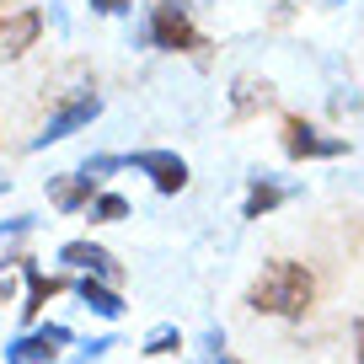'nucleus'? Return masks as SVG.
Listing matches in <instances>:
<instances>
[{
    "mask_svg": "<svg viewBox=\"0 0 364 364\" xmlns=\"http://www.w3.org/2000/svg\"><path fill=\"white\" fill-rule=\"evenodd\" d=\"M118 166H129V161H124V156H91L86 166H80V177H91V182H102L107 171H118Z\"/></svg>",
    "mask_w": 364,
    "mask_h": 364,
    "instance_id": "nucleus-16",
    "label": "nucleus"
},
{
    "mask_svg": "<svg viewBox=\"0 0 364 364\" xmlns=\"http://www.w3.org/2000/svg\"><path fill=\"white\" fill-rule=\"evenodd\" d=\"M97 113H102V97H97V91H80V97H70V102H59L54 113H48V124L33 134V150H48V145H59V139H70Z\"/></svg>",
    "mask_w": 364,
    "mask_h": 364,
    "instance_id": "nucleus-4",
    "label": "nucleus"
},
{
    "mask_svg": "<svg viewBox=\"0 0 364 364\" xmlns=\"http://www.w3.org/2000/svg\"><path fill=\"white\" fill-rule=\"evenodd\" d=\"M204 364H241V359H230V353H215V359H204Z\"/></svg>",
    "mask_w": 364,
    "mask_h": 364,
    "instance_id": "nucleus-21",
    "label": "nucleus"
},
{
    "mask_svg": "<svg viewBox=\"0 0 364 364\" xmlns=\"http://www.w3.org/2000/svg\"><path fill=\"white\" fill-rule=\"evenodd\" d=\"M59 262H70V268L91 273V279H107V284H118V279H124L118 257H113L107 247H97V241H65V247H59Z\"/></svg>",
    "mask_w": 364,
    "mask_h": 364,
    "instance_id": "nucleus-7",
    "label": "nucleus"
},
{
    "mask_svg": "<svg viewBox=\"0 0 364 364\" xmlns=\"http://www.w3.org/2000/svg\"><path fill=\"white\" fill-rule=\"evenodd\" d=\"M27 268V306H22V316H38V311L48 306V300L65 289V279H54V273H43V268H33V257H16Z\"/></svg>",
    "mask_w": 364,
    "mask_h": 364,
    "instance_id": "nucleus-11",
    "label": "nucleus"
},
{
    "mask_svg": "<svg viewBox=\"0 0 364 364\" xmlns=\"http://www.w3.org/2000/svg\"><path fill=\"white\" fill-rule=\"evenodd\" d=\"M65 343H70V327L48 321V327H38V332H22V338L6 348V364H54Z\"/></svg>",
    "mask_w": 364,
    "mask_h": 364,
    "instance_id": "nucleus-6",
    "label": "nucleus"
},
{
    "mask_svg": "<svg viewBox=\"0 0 364 364\" xmlns=\"http://www.w3.org/2000/svg\"><path fill=\"white\" fill-rule=\"evenodd\" d=\"M124 161L156 182V193H182V188H188V161H182L177 150H134V156H124Z\"/></svg>",
    "mask_w": 364,
    "mask_h": 364,
    "instance_id": "nucleus-5",
    "label": "nucleus"
},
{
    "mask_svg": "<svg viewBox=\"0 0 364 364\" xmlns=\"http://www.w3.org/2000/svg\"><path fill=\"white\" fill-rule=\"evenodd\" d=\"M279 145H284V156H295V161H332V156H343V150H348V139L321 134L316 124H306V118L289 113L284 124H279Z\"/></svg>",
    "mask_w": 364,
    "mask_h": 364,
    "instance_id": "nucleus-3",
    "label": "nucleus"
},
{
    "mask_svg": "<svg viewBox=\"0 0 364 364\" xmlns=\"http://www.w3.org/2000/svg\"><path fill=\"white\" fill-rule=\"evenodd\" d=\"M75 289H80V300H86V311H97V316H107V321H118V316H124V295H118V284H107V279H91V273H80V279H75Z\"/></svg>",
    "mask_w": 364,
    "mask_h": 364,
    "instance_id": "nucleus-10",
    "label": "nucleus"
},
{
    "mask_svg": "<svg viewBox=\"0 0 364 364\" xmlns=\"http://www.w3.org/2000/svg\"><path fill=\"white\" fill-rule=\"evenodd\" d=\"M38 33H43V16H38L33 6H22V11H0V59L27 54V48L38 43Z\"/></svg>",
    "mask_w": 364,
    "mask_h": 364,
    "instance_id": "nucleus-8",
    "label": "nucleus"
},
{
    "mask_svg": "<svg viewBox=\"0 0 364 364\" xmlns=\"http://www.w3.org/2000/svg\"><path fill=\"white\" fill-rule=\"evenodd\" d=\"M353 353H359V364H364V316L353 321Z\"/></svg>",
    "mask_w": 364,
    "mask_h": 364,
    "instance_id": "nucleus-19",
    "label": "nucleus"
},
{
    "mask_svg": "<svg viewBox=\"0 0 364 364\" xmlns=\"http://www.w3.org/2000/svg\"><path fill=\"white\" fill-rule=\"evenodd\" d=\"M327 6H343V0H327Z\"/></svg>",
    "mask_w": 364,
    "mask_h": 364,
    "instance_id": "nucleus-22",
    "label": "nucleus"
},
{
    "mask_svg": "<svg viewBox=\"0 0 364 364\" xmlns=\"http://www.w3.org/2000/svg\"><path fill=\"white\" fill-rule=\"evenodd\" d=\"M91 220H97V225H118V220H129V204L118 193H97L91 198Z\"/></svg>",
    "mask_w": 364,
    "mask_h": 364,
    "instance_id": "nucleus-14",
    "label": "nucleus"
},
{
    "mask_svg": "<svg viewBox=\"0 0 364 364\" xmlns=\"http://www.w3.org/2000/svg\"><path fill=\"white\" fill-rule=\"evenodd\" d=\"M145 38H150L156 48H166V54H204V33L193 27V16L182 11L177 0H161L156 11H150Z\"/></svg>",
    "mask_w": 364,
    "mask_h": 364,
    "instance_id": "nucleus-2",
    "label": "nucleus"
},
{
    "mask_svg": "<svg viewBox=\"0 0 364 364\" xmlns=\"http://www.w3.org/2000/svg\"><path fill=\"white\" fill-rule=\"evenodd\" d=\"M107 348H113V338H91V343H86V348H80V353H75L70 364H97V359H102Z\"/></svg>",
    "mask_w": 364,
    "mask_h": 364,
    "instance_id": "nucleus-17",
    "label": "nucleus"
},
{
    "mask_svg": "<svg viewBox=\"0 0 364 364\" xmlns=\"http://www.w3.org/2000/svg\"><path fill=\"white\" fill-rule=\"evenodd\" d=\"M91 198H97V182L80 177V171H59V177H48V204L65 209V215L91 209Z\"/></svg>",
    "mask_w": 364,
    "mask_h": 364,
    "instance_id": "nucleus-9",
    "label": "nucleus"
},
{
    "mask_svg": "<svg viewBox=\"0 0 364 364\" xmlns=\"http://www.w3.org/2000/svg\"><path fill=\"white\" fill-rule=\"evenodd\" d=\"M134 0H91V11H102V16H118V11H129Z\"/></svg>",
    "mask_w": 364,
    "mask_h": 364,
    "instance_id": "nucleus-18",
    "label": "nucleus"
},
{
    "mask_svg": "<svg viewBox=\"0 0 364 364\" xmlns=\"http://www.w3.org/2000/svg\"><path fill=\"white\" fill-rule=\"evenodd\" d=\"M284 188L279 182H268V177H252V188H247V204H241V220H262V215H273V209L284 204Z\"/></svg>",
    "mask_w": 364,
    "mask_h": 364,
    "instance_id": "nucleus-12",
    "label": "nucleus"
},
{
    "mask_svg": "<svg viewBox=\"0 0 364 364\" xmlns=\"http://www.w3.org/2000/svg\"><path fill=\"white\" fill-rule=\"evenodd\" d=\"M268 97H273V86H268V80L241 75L236 86H230V113H236V118H247V113H257V107L268 102Z\"/></svg>",
    "mask_w": 364,
    "mask_h": 364,
    "instance_id": "nucleus-13",
    "label": "nucleus"
},
{
    "mask_svg": "<svg viewBox=\"0 0 364 364\" xmlns=\"http://www.w3.org/2000/svg\"><path fill=\"white\" fill-rule=\"evenodd\" d=\"M177 348H182V332L177 327H156L139 353H145V359H166V353H177Z\"/></svg>",
    "mask_w": 364,
    "mask_h": 364,
    "instance_id": "nucleus-15",
    "label": "nucleus"
},
{
    "mask_svg": "<svg viewBox=\"0 0 364 364\" xmlns=\"http://www.w3.org/2000/svg\"><path fill=\"white\" fill-rule=\"evenodd\" d=\"M6 300H11V279H0V306H6Z\"/></svg>",
    "mask_w": 364,
    "mask_h": 364,
    "instance_id": "nucleus-20",
    "label": "nucleus"
},
{
    "mask_svg": "<svg viewBox=\"0 0 364 364\" xmlns=\"http://www.w3.org/2000/svg\"><path fill=\"white\" fill-rule=\"evenodd\" d=\"M247 306L257 311V316H284V321L306 316V311L316 306V273H311L306 262H289V257L262 262V273L247 289Z\"/></svg>",
    "mask_w": 364,
    "mask_h": 364,
    "instance_id": "nucleus-1",
    "label": "nucleus"
}]
</instances>
